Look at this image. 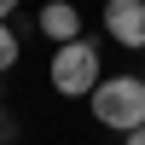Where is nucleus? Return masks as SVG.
I'll return each instance as SVG.
<instances>
[{
	"mask_svg": "<svg viewBox=\"0 0 145 145\" xmlns=\"http://www.w3.org/2000/svg\"><path fill=\"white\" fill-rule=\"evenodd\" d=\"M93 122L116 128V134H139L145 128V81L139 76H105L93 87Z\"/></svg>",
	"mask_w": 145,
	"mask_h": 145,
	"instance_id": "nucleus-1",
	"label": "nucleus"
},
{
	"mask_svg": "<svg viewBox=\"0 0 145 145\" xmlns=\"http://www.w3.org/2000/svg\"><path fill=\"white\" fill-rule=\"evenodd\" d=\"M46 76H52V87L64 93V99H93V87L105 81L99 70V46L93 41H70L52 52V64H46Z\"/></svg>",
	"mask_w": 145,
	"mask_h": 145,
	"instance_id": "nucleus-2",
	"label": "nucleus"
},
{
	"mask_svg": "<svg viewBox=\"0 0 145 145\" xmlns=\"http://www.w3.org/2000/svg\"><path fill=\"white\" fill-rule=\"evenodd\" d=\"M105 35L128 52H139L145 46V0H110L105 6Z\"/></svg>",
	"mask_w": 145,
	"mask_h": 145,
	"instance_id": "nucleus-3",
	"label": "nucleus"
},
{
	"mask_svg": "<svg viewBox=\"0 0 145 145\" xmlns=\"http://www.w3.org/2000/svg\"><path fill=\"white\" fill-rule=\"evenodd\" d=\"M41 35H52L58 46L81 41V12L70 6V0H46V6H41Z\"/></svg>",
	"mask_w": 145,
	"mask_h": 145,
	"instance_id": "nucleus-4",
	"label": "nucleus"
},
{
	"mask_svg": "<svg viewBox=\"0 0 145 145\" xmlns=\"http://www.w3.org/2000/svg\"><path fill=\"white\" fill-rule=\"evenodd\" d=\"M18 52H23V46H18V35L0 23V70H12V64H18Z\"/></svg>",
	"mask_w": 145,
	"mask_h": 145,
	"instance_id": "nucleus-5",
	"label": "nucleus"
},
{
	"mask_svg": "<svg viewBox=\"0 0 145 145\" xmlns=\"http://www.w3.org/2000/svg\"><path fill=\"white\" fill-rule=\"evenodd\" d=\"M122 145H145V128H139V134H128V139H122Z\"/></svg>",
	"mask_w": 145,
	"mask_h": 145,
	"instance_id": "nucleus-6",
	"label": "nucleus"
},
{
	"mask_svg": "<svg viewBox=\"0 0 145 145\" xmlns=\"http://www.w3.org/2000/svg\"><path fill=\"white\" fill-rule=\"evenodd\" d=\"M0 134H6V110H0Z\"/></svg>",
	"mask_w": 145,
	"mask_h": 145,
	"instance_id": "nucleus-7",
	"label": "nucleus"
}]
</instances>
